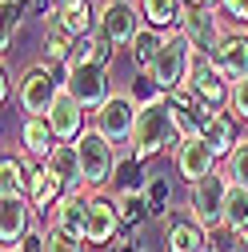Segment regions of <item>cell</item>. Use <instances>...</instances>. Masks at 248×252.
<instances>
[{"label": "cell", "instance_id": "1", "mask_svg": "<svg viewBox=\"0 0 248 252\" xmlns=\"http://www.w3.org/2000/svg\"><path fill=\"white\" fill-rule=\"evenodd\" d=\"M180 128H176V108L168 100H156V104H144L140 116H136V132H132V156L136 160H148L156 156L164 144H180Z\"/></svg>", "mask_w": 248, "mask_h": 252}, {"label": "cell", "instance_id": "2", "mask_svg": "<svg viewBox=\"0 0 248 252\" xmlns=\"http://www.w3.org/2000/svg\"><path fill=\"white\" fill-rule=\"evenodd\" d=\"M76 156H80V172L84 184H108L116 176V156H112V140L100 128H84L76 136Z\"/></svg>", "mask_w": 248, "mask_h": 252}, {"label": "cell", "instance_id": "3", "mask_svg": "<svg viewBox=\"0 0 248 252\" xmlns=\"http://www.w3.org/2000/svg\"><path fill=\"white\" fill-rule=\"evenodd\" d=\"M224 200H228V176L212 172L188 192V212L200 228H220L224 224Z\"/></svg>", "mask_w": 248, "mask_h": 252}, {"label": "cell", "instance_id": "4", "mask_svg": "<svg viewBox=\"0 0 248 252\" xmlns=\"http://www.w3.org/2000/svg\"><path fill=\"white\" fill-rule=\"evenodd\" d=\"M188 60H192V44L184 36H168L164 48H160V56L152 60L148 76L156 80V88L176 92V88H184V80H188Z\"/></svg>", "mask_w": 248, "mask_h": 252}, {"label": "cell", "instance_id": "5", "mask_svg": "<svg viewBox=\"0 0 248 252\" xmlns=\"http://www.w3.org/2000/svg\"><path fill=\"white\" fill-rule=\"evenodd\" d=\"M108 68L104 64H80V68H68V80H64V92L80 104V108H104L112 96H108Z\"/></svg>", "mask_w": 248, "mask_h": 252}, {"label": "cell", "instance_id": "6", "mask_svg": "<svg viewBox=\"0 0 248 252\" xmlns=\"http://www.w3.org/2000/svg\"><path fill=\"white\" fill-rule=\"evenodd\" d=\"M64 88H56V76L48 68H28L20 80V108L28 116H48V108L56 104V96Z\"/></svg>", "mask_w": 248, "mask_h": 252}, {"label": "cell", "instance_id": "7", "mask_svg": "<svg viewBox=\"0 0 248 252\" xmlns=\"http://www.w3.org/2000/svg\"><path fill=\"white\" fill-rule=\"evenodd\" d=\"M120 204L108 200V196H88V228H84V240L88 244H116L112 236L120 232Z\"/></svg>", "mask_w": 248, "mask_h": 252}, {"label": "cell", "instance_id": "8", "mask_svg": "<svg viewBox=\"0 0 248 252\" xmlns=\"http://www.w3.org/2000/svg\"><path fill=\"white\" fill-rule=\"evenodd\" d=\"M96 24H100V32L112 44H132L136 32H140V28H136V8L128 4V0H108V4H100Z\"/></svg>", "mask_w": 248, "mask_h": 252}, {"label": "cell", "instance_id": "9", "mask_svg": "<svg viewBox=\"0 0 248 252\" xmlns=\"http://www.w3.org/2000/svg\"><path fill=\"white\" fill-rule=\"evenodd\" d=\"M180 36L192 44V52H212L220 44V28H216V16L208 8L188 4L184 8V20H180Z\"/></svg>", "mask_w": 248, "mask_h": 252}, {"label": "cell", "instance_id": "10", "mask_svg": "<svg viewBox=\"0 0 248 252\" xmlns=\"http://www.w3.org/2000/svg\"><path fill=\"white\" fill-rule=\"evenodd\" d=\"M216 156H212V148L200 140V136H184L180 140V148H176V168H180V176L188 180V184H200L204 176H212L216 168Z\"/></svg>", "mask_w": 248, "mask_h": 252}, {"label": "cell", "instance_id": "11", "mask_svg": "<svg viewBox=\"0 0 248 252\" xmlns=\"http://www.w3.org/2000/svg\"><path fill=\"white\" fill-rule=\"evenodd\" d=\"M96 116H100L96 128H100L108 140H124V136L136 132V116H140V108L132 104V96H112Z\"/></svg>", "mask_w": 248, "mask_h": 252}, {"label": "cell", "instance_id": "12", "mask_svg": "<svg viewBox=\"0 0 248 252\" xmlns=\"http://www.w3.org/2000/svg\"><path fill=\"white\" fill-rule=\"evenodd\" d=\"M212 64L228 80H244L248 76V36H220V44L212 48Z\"/></svg>", "mask_w": 248, "mask_h": 252}, {"label": "cell", "instance_id": "13", "mask_svg": "<svg viewBox=\"0 0 248 252\" xmlns=\"http://www.w3.org/2000/svg\"><path fill=\"white\" fill-rule=\"evenodd\" d=\"M164 248H168V252H208V232L196 224V220L168 216V228H164Z\"/></svg>", "mask_w": 248, "mask_h": 252}, {"label": "cell", "instance_id": "14", "mask_svg": "<svg viewBox=\"0 0 248 252\" xmlns=\"http://www.w3.org/2000/svg\"><path fill=\"white\" fill-rule=\"evenodd\" d=\"M28 204L24 196H8L0 200V240H4V248H20V240L28 236Z\"/></svg>", "mask_w": 248, "mask_h": 252}, {"label": "cell", "instance_id": "15", "mask_svg": "<svg viewBox=\"0 0 248 252\" xmlns=\"http://www.w3.org/2000/svg\"><path fill=\"white\" fill-rule=\"evenodd\" d=\"M48 124H52V132H56L60 140H72V136L84 132V128H80V124H84V108L68 96V92H60L56 104L48 108Z\"/></svg>", "mask_w": 248, "mask_h": 252}, {"label": "cell", "instance_id": "16", "mask_svg": "<svg viewBox=\"0 0 248 252\" xmlns=\"http://www.w3.org/2000/svg\"><path fill=\"white\" fill-rule=\"evenodd\" d=\"M44 168L64 184V196H76V184L84 180V172H80V156H76V144H60L48 160H44Z\"/></svg>", "mask_w": 248, "mask_h": 252}, {"label": "cell", "instance_id": "17", "mask_svg": "<svg viewBox=\"0 0 248 252\" xmlns=\"http://www.w3.org/2000/svg\"><path fill=\"white\" fill-rule=\"evenodd\" d=\"M200 140L212 148V156H224V152H232L236 144V124H232V116L228 112H216L208 124H204V132H200Z\"/></svg>", "mask_w": 248, "mask_h": 252}, {"label": "cell", "instance_id": "18", "mask_svg": "<svg viewBox=\"0 0 248 252\" xmlns=\"http://www.w3.org/2000/svg\"><path fill=\"white\" fill-rule=\"evenodd\" d=\"M52 136H56V132H52L48 116H28V120H24V128H20V140H24V148L32 152V156H44V160L56 152V148H52Z\"/></svg>", "mask_w": 248, "mask_h": 252}, {"label": "cell", "instance_id": "19", "mask_svg": "<svg viewBox=\"0 0 248 252\" xmlns=\"http://www.w3.org/2000/svg\"><path fill=\"white\" fill-rule=\"evenodd\" d=\"M56 228L80 240L84 228H88V200H80V196H64V200L56 204Z\"/></svg>", "mask_w": 248, "mask_h": 252}, {"label": "cell", "instance_id": "20", "mask_svg": "<svg viewBox=\"0 0 248 252\" xmlns=\"http://www.w3.org/2000/svg\"><path fill=\"white\" fill-rule=\"evenodd\" d=\"M60 192H64V184H60L48 168H40V172H32V180H28V196H32V204L44 212V208H52V204H60V200H64V196H60Z\"/></svg>", "mask_w": 248, "mask_h": 252}, {"label": "cell", "instance_id": "21", "mask_svg": "<svg viewBox=\"0 0 248 252\" xmlns=\"http://www.w3.org/2000/svg\"><path fill=\"white\" fill-rule=\"evenodd\" d=\"M28 192V180H24V168L16 156H4L0 160V200H8V196H24Z\"/></svg>", "mask_w": 248, "mask_h": 252}, {"label": "cell", "instance_id": "22", "mask_svg": "<svg viewBox=\"0 0 248 252\" xmlns=\"http://www.w3.org/2000/svg\"><path fill=\"white\" fill-rule=\"evenodd\" d=\"M224 224L236 232H248V188L228 184V200H224Z\"/></svg>", "mask_w": 248, "mask_h": 252}, {"label": "cell", "instance_id": "23", "mask_svg": "<svg viewBox=\"0 0 248 252\" xmlns=\"http://www.w3.org/2000/svg\"><path fill=\"white\" fill-rule=\"evenodd\" d=\"M120 204V224L124 228H144L148 220H152V204H148V196H120L116 200Z\"/></svg>", "mask_w": 248, "mask_h": 252}, {"label": "cell", "instance_id": "24", "mask_svg": "<svg viewBox=\"0 0 248 252\" xmlns=\"http://www.w3.org/2000/svg\"><path fill=\"white\" fill-rule=\"evenodd\" d=\"M144 16L152 20V28H164V24H180L184 20V8L180 0H140Z\"/></svg>", "mask_w": 248, "mask_h": 252}, {"label": "cell", "instance_id": "25", "mask_svg": "<svg viewBox=\"0 0 248 252\" xmlns=\"http://www.w3.org/2000/svg\"><path fill=\"white\" fill-rule=\"evenodd\" d=\"M160 48H164V36L156 32V28H140L136 40H132V56H136L140 68H152V60L160 56Z\"/></svg>", "mask_w": 248, "mask_h": 252}, {"label": "cell", "instance_id": "26", "mask_svg": "<svg viewBox=\"0 0 248 252\" xmlns=\"http://www.w3.org/2000/svg\"><path fill=\"white\" fill-rule=\"evenodd\" d=\"M112 184L120 188V196H136V192H140L144 172H140V160H136V156H124V160L116 164V176H112Z\"/></svg>", "mask_w": 248, "mask_h": 252}, {"label": "cell", "instance_id": "27", "mask_svg": "<svg viewBox=\"0 0 248 252\" xmlns=\"http://www.w3.org/2000/svg\"><path fill=\"white\" fill-rule=\"evenodd\" d=\"M224 176H228V184H236V188H248V136H244V140H236V148L228 152Z\"/></svg>", "mask_w": 248, "mask_h": 252}, {"label": "cell", "instance_id": "28", "mask_svg": "<svg viewBox=\"0 0 248 252\" xmlns=\"http://www.w3.org/2000/svg\"><path fill=\"white\" fill-rule=\"evenodd\" d=\"M168 196H172V180H168V172H156V176L148 180V204H152V216H164Z\"/></svg>", "mask_w": 248, "mask_h": 252}, {"label": "cell", "instance_id": "29", "mask_svg": "<svg viewBox=\"0 0 248 252\" xmlns=\"http://www.w3.org/2000/svg\"><path fill=\"white\" fill-rule=\"evenodd\" d=\"M44 32H48V44H44L48 60H56V64L64 60V64H68V56H72V44H76V40H68L64 32H56V28H44Z\"/></svg>", "mask_w": 248, "mask_h": 252}, {"label": "cell", "instance_id": "30", "mask_svg": "<svg viewBox=\"0 0 248 252\" xmlns=\"http://www.w3.org/2000/svg\"><path fill=\"white\" fill-rule=\"evenodd\" d=\"M240 232L236 228H228V224H220V228H212L208 232V252H236L240 248V240H236Z\"/></svg>", "mask_w": 248, "mask_h": 252}, {"label": "cell", "instance_id": "31", "mask_svg": "<svg viewBox=\"0 0 248 252\" xmlns=\"http://www.w3.org/2000/svg\"><path fill=\"white\" fill-rule=\"evenodd\" d=\"M48 252H80V240L68 236V232H60V228H48Z\"/></svg>", "mask_w": 248, "mask_h": 252}, {"label": "cell", "instance_id": "32", "mask_svg": "<svg viewBox=\"0 0 248 252\" xmlns=\"http://www.w3.org/2000/svg\"><path fill=\"white\" fill-rule=\"evenodd\" d=\"M132 100H144V104H156V100H160V88H156V80H152V76H140V80L132 84Z\"/></svg>", "mask_w": 248, "mask_h": 252}, {"label": "cell", "instance_id": "33", "mask_svg": "<svg viewBox=\"0 0 248 252\" xmlns=\"http://www.w3.org/2000/svg\"><path fill=\"white\" fill-rule=\"evenodd\" d=\"M20 28V0H4V48Z\"/></svg>", "mask_w": 248, "mask_h": 252}, {"label": "cell", "instance_id": "34", "mask_svg": "<svg viewBox=\"0 0 248 252\" xmlns=\"http://www.w3.org/2000/svg\"><path fill=\"white\" fill-rule=\"evenodd\" d=\"M232 104H236V112H240V116L248 120V76L232 84Z\"/></svg>", "mask_w": 248, "mask_h": 252}, {"label": "cell", "instance_id": "35", "mask_svg": "<svg viewBox=\"0 0 248 252\" xmlns=\"http://www.w3.org/2000/svg\"><path fill=\"white\" fill-rule=\"evenodd\" d=\"M20 252H48V236L44 232H28L20 240Z\"/></svg>", "mask_w": 248, "mask_h": 252}, {"label": "cell", "instance_id": "36", "mask_svg": "<svg viewBox=\"0 0 248 252\" xmlns=\"http://www.w3.org/2000/svg\"><path fill=\"white\" fill-rule=\"evenodd\" d=\"M108 60H112V40H108L104 32H96V64L108 68Z\"/></svg>", "mask_w": 248, "mask_h": 252}, {"label": "cell", "instance_id": "37", "mask_svg": "<svg viewBox=\"0 0 248 252\" xmlns=\"http://www.w3.org/2000/svg\"><path fill=\"white\" fill-rule=\"evenodd\" d=\"M224 12L232 20H248V0H224Z\"/></svg>", "mask_w": 248, "mask_h": 252}, {"label": "cell", "instance_id": "38", "mask_svg": "<svg viewBox=\"0 0 248 252\" xmlns=\"http://www.w3.org/2000/svg\"><path fill=\"white\" fill-rule=\"evenodd\" d=\"M188 4H196V8H208V4H212V0H188Z\"/></svg>", "mask_w": 248, "mask_h": 252}, {"label": "cell", "instance_id": "39", "mask_svg": "<svg viewBox=\"0 0 248 252\" xmlns=\"http://www.w3.org/2000/svg\"><path fill=\"white\" fill-rule=\"evenodd\" d=\"M64 4H72V0H52V8H64Z\"/></svg>", "mask_w": 248, "mask_h": 252}, {"label": "cell", "instance_id": "40", "mask_svg": "<svg viewBox=\"0 0 248 252\" xmlns=\"http://www.w3.org/2000/svg\"><path fill=\"white\" fill-rule=\"evenodd\" d=\"M240 244H244V248H248V232H240Z\"/></svg>", "mask_w": 248, "mask_h": 252}, {"label": "cell", "instance_id": "41", "mask_svg": "<svg viewBox=\"0 0 248 252\" xmlns=\"http://www.w3.org/2000/svg\"><path fill=\"white\" fill-rule=\"evenodd\" d=\"M4 252H20V248H4Z\"/></svg>", "mask_w": 248, "mask_h": 252}, {"label": "cell", "instance_id": "42", "mask_svg": "<svg viewBox=\"0 0 248 252\" xmlns=\"http://www.w3.org/2000/svg\"><path fill=\"white\" fill-rule=\"evenodd\" d=\"M140 252H144V248H140Z\"/></svg>", "mask_w": 248, "mask_h": 252}]
</instances>
